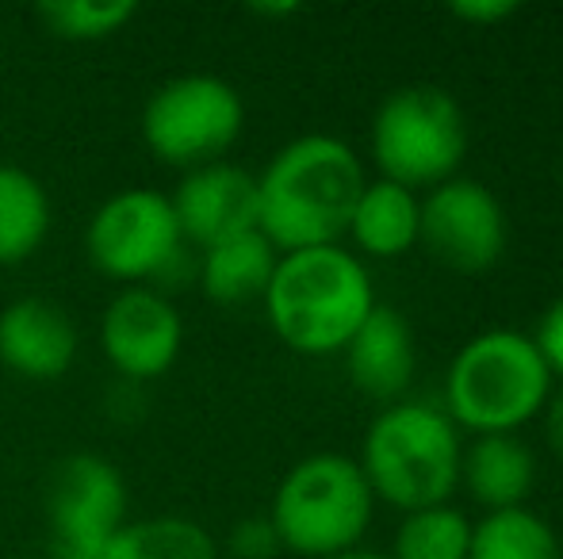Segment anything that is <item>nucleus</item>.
Listing matches in <instances>:
<instances>
[{
    "label": "nucleus",
    "mask_w": 563,
    "mask_h": 559,
    "mask_svg": "<svg viewBox=\"0 0 563 559\" xmlns=\"http://www.w3.org/2000/svg\"><path fill=\"white\" fill-rule=\"evenodd\" d=\"M364 185L368 177L349 142L334 135L291 138L257 172V231L280 254L341 246Z\"/></svg>",
    "instance_id": "obj_1"
},
{
    "label": "nucleus",
    "mask_w": 563,
    "mask_h": 559,
    "mask_svg": "<svg viewBox=\"0 0 563 559\" xmlns=\"http://www.w3.org/2000/svg\"><path fill=\"white\" fill-rule=\"evenodd\" d=\"M261 303L273 334L291 353L330 357L372 314L376 288L349 246H314L280 254Z\"/></svg>",
    "instance_id": "obj_2"
},
{
    "label": "nucleus",
    "mask_w": 563,
    "mask_h": 559,
    "mask_svg": "<svg viewBox=\"0 0 563 559\" xmlns=\"http://www.w3.org/2000/svg\"><path fill=\"white\" fill-rule=\"evenodd\" d=\"M552 372L537 349L533 334L521 329H483L460 345L445 372L449 422L475 437L518 433L541 418L552 399Z\"/></svg>",
    "instance_id": "obj_3"
},
{
    "label": "nucleus",
    "mask_w": 563,
    "mask_h": 559,
    "mask_svg": "<svg viewBox=\"0 0 563 559\" xmlns=\"http://www.w3.org/2000/svg\"><path fill=\"white\" fill-rule=\"evenodd\" d=\"M460 429L441 406L402 399L372 418L356 463L376 502L410 514L449 502L460 487Z\"/></svg>",
    "instance_id": "obj_4"
},
{
    "label": "nucleus",
    "mask_w": 563,
    "mask_h": 559,
    "mask_svg": "<svg viewBox=\"0 0 563 559\" xmlns=\"http://www.w3.org/2000/svg\"><path fill=\"white\" fill-rule=\"evenodd\" d=\"M376 494L361 463L345 452H311L288 468L268 506L284 552L334 559L361 548L372 525Z\"/></svg>",
    "instance_id": "obj_5"
},
{
    "label": "nucleus",
    "mask_w": 563,
    "mask_h": 559,
    "mask_svg": "<svg viewBox=\"0 0 563 559\" xmlns=\"http://www.w3.org/2000/svg\"><path fill=\"white\" fill-rule=\"evenodd\" d=\"M368 149L384 180L418 195L430 192L460 177L467 154L464 108L438 85H402L379 100Z\"/></svg>",
    "instance_id": "obj_6"
},
{
    "label": "nucleus",
    "mask_w": 563,
    "mask_h": 559,
    "mask_svg": "<svg viewBox=\"0 0 563 559\" xmlns=\"http://www.w3.org/2000/svg\"><path fill=\"white\" fill-rule=\"evenodd\" d=\"M85 254L112 283L162 291L188 265V242L169 195L157 188H123L92 211Z\"/></svg>",
    "instance_id": "obj_7"
},
{
    "label": "nucleus",
    "mask_w": 563,
    "mask_h": 559,
    "mask_svg": "<svg viewBox=\"0 0 563 559\" xmlns=\"http://www.w3.org/2000/svg\"><path fill=\"white\" fill-rule=\"evenodd\" d=\"M242 92L216 74H180L157 85L142 108V142L154 161L169 169H200L227 161V149L242 138Z\"/></svg>",
    "instance_id": "obj_8"
},
{
    "label": "nucleus",
    "mask_w": 563,
    "mask_h": 559,
    "mask_svg": "<svg viewBox=\"0 0 563 559\" xmlns=\"http://www.w3.org/2000/svg\"><path fill=\"white\" fill-rule=\"evenodd\" d=\"M126 517V479L108 456L74 452L46 479L51 559H104Z\"/></svg>",
    "instance_id": "obj_9"
},
{
    "label": "nucleus",
    "mask_w": 563,
    "mask_h": 559,
    "mask_svg": "<svg viewBox=\"0 0 563 559\" xmlns=\"http://www.w3.org/2000/svg\"><path fill=\"white\" fill-rule=\"evenodd\" d=\"M506 211L487 185L472 177H452L422 192V238L418 246L464 277L490 272L506 254Z\"/></svg>",
    "instance_id": "obj_10"
},
{
    "label": "nucleus",
    "mask_w": 563,
    "mask_h": 559,
    "mask_svg": "<svg viewBox=\"0 0 563 559\" xmlns=\"http://www.w3.org/2000/svg\"><path fill=\"white\" fill-rule=\"evenodd\" d=\"M100 349L119 380H162L185 349V318L157 288H123L100 318Z\"/></svg>",
    "instance_id": "obj_11"
},
{
    "label": "nucleus",
    "mask_w": 563,
    "mask_h": 559,
    "mask_svg": "<svg viewBox=\"0 0 563 559\" xmlns=\"http://www.w3.org/2000/svg\"><path fill=\"white\" fill-rule=\"evenodd\" d=\"M188 246L208 249L234 234L257 231V177L234 161L188 169L169 195Z\"/></svg>",
    "instance_id": "obj_12"
},
{
    "label": "nucleus",
    "mask_w": 563,
    "mask_h": 559,
    "mask_svg": "<svg viewBox=\"0 0 563 559\" xmlns=\"http://www.w3.org/2000/svg\"><path fill=\"white\" fill-rule=\"evenodd\" d=\"M77 322L46 295H20L0 311V365L31 383H51L74 368Z\"/></svg>",
    "instance_id": "obj_13"
},
{
    "label": "nucleus",
    "mask_w": 563,
    "mask_h": 559,
    "mask_svg": "<svg viewBox=\"0 0 563 559\" xmlns=\"http://www.w3.org/2000/svg\"><path fill=\"white\" fill-rule=\"evenodd\" d=\"M345 372L361 395L376 399L379 406L402 403V395L415 383L418 345L415 329L395 306L376 303L372 314L361 322L345 349Z\"/></svg>",
    "instance_id": "obj_14"
},
{
    "label": "nucleus",
    "mask_w": 563,
    "mask_h": 559,
    "mask_svg": "<svg viewBox=\"0 0 563 559\" xmlns=\"http://www.w3.org/2000/svg\"><path fill=\"white\" fill-rule=\"evenodd\" d=\"M460 487L487 514L518 510L537 487V456L518 433H483L460 452Z\"/></svg>",
    "instance_id": "obj_15"
},
{
    "label": "nucleus",
    "mask_w": 563,
    "mask_h": 559,
    "mask_svg": "<svg viewBox=\"0 0 563 559\" xmlns=\"http://www.w3.org/2000/svg\"><path fill=\"white\" fill-rule=\"evenodd\" d=\"M345 238L353 242V254L361 261L364 257H379V261L407 257L422 238V195L384 177L368 180L353 203Z\"/></svg>",
    "instance_id": "obj_16"
},
{
    "label": "nucleus",
    "mask_w": 563,
    "mask_h": 559,
    "mask_svg": "<svg viewBox=\"0 0 563 559\" xmlns=\"http://www.w3.org/2000/svg\"><path fill=\"white\" fill-rule=\"evenodd\" d=\"M280 261V249L261 231H245L219 246L200 249L196 280L203 295L219 306H242L250 299H265V288L273 280V269Z\"/></svg>",
    "instance_id": "obj_17"
},
{
    "label": "nucleus",
    "mask_w": 563,
    "mask_h": 559,
    "mask_svg": "<svg viewBox=\"0 0 563 559\" xmlns=\"http://www.w3.org/2000/svg\"><path fill=\"white\" fill-rule=\"evenodd\" d=\"M51 195L23 165H0V265H23L51 234Z\"/></svg>",
    "instance_id": "obj_18"
},
{
    "label": "nucleus",
    "mask_w": 563,
    "mask_h": 559,
    "mask_svg": "<svg viewBox=\"0 0 563 559\" xmlns=\"http://www.w3.org/2000/svg\"><path fill=\"white\" fill-rule=\"evenodd\" d=\"M104 559H219V545L192 517L162 514L126 522Z\"/></svg>",
    "instance_id": "obj_19"
},
{
    "label": "nucleus",
    "mask_w": 563,
    "mask_h": 559,
    "mask_svg": "<svg viewBox=\"0 0 563 559\" xmlns=\"http://www.w3.org/2000/svg\"><path fill=\"white\" fill-rule=\"evenodd\" d=\"M467 559H563V552L552 525L529 506H518L472 522Z\"/></svg>",
    "instance_id": "obj_20"
},
{
    "label": "nucleus",
    "mask_w": 563,
    "mask_h": 559,
    "mask_svg": "<svg viewBox=\"0 0 563 559\" xmlns=\"http://www.w3.org/2000/svg\"><path fill=\"white\" fill-rule=\"evenodd\" d=\"M472 522L452 502L402 514L395 529L391 559H467Z\"/></svg>",
    "instance_id": "obj_21"
},
{
    "label": "nucleus",
    "mask_w": 563,
    "mask_h": 559,
    "mask_svg": "<svg viewBox=\"0 0 563 559\" xmlns=\"http://www.w3.org/2000/svg\"><path fill=\"white\" fill-rule=\"evenodd\" d=\"M134 12H139V4H131V0H46L35 8L38 23L69 43L112 38L134 20Z\"/></svg>",
    "instance_id": "obj_22"
},
{
    "label": "nucleus",
    "mask_w": 563,
    "mask_h": 559,
    "mask_svg": "<svg viewBox=\"0 0 563 559\" xmlns=\"http://www.w3.org/2000/svg\"><path fill=\"white\" fill-rule=\"evenodd\" d=\"M227 552L234 559H276L284 548H280V537H276L273 522H268V514H261V517H242V522L230 529Z\"/></svg>",
    "instance_id": "obj_23"
},
{
    "label": "nucleus",
    "mask_w": 563,
    "mask_h": 559,
    "mask_svg": "<svg viewBox=\"0 0 563 559\" xmlns=\"http://www.w3.org/2000/svg\"><path fill=\"white\" fill-rule=\"evenodd\" d=\"M533 342H537V349H541L544 365H549L552 380H563V295L541 314Z\"/></svg>",
    "instance_id": "obj_24"
},
{
    "label": "nucleus",
    "mask_w": 563,
    "mask_h": 559,
    "mask_svg": "<svg viewBox=\"0 0 563 559\" xmlns=\"http://www.w3.org/2000/svg\"><path fill=\"white\" fill-rule=\"evenodd\" d=\"M518 12V4H510V0H460V4L449 8V15H456V20H464L467 27H498L503 20H510V15Z\"/></svg>",
    "instance_id": "obj_25"
},
{
    "label": "nucleus",
    "mask_w": 563,
    "mask_h": 559,
    "mask_svg": "<svg viewBox=\"0 0 563 559\" xmlns=\"http://www.w3.org/2000/svg\"><path fill=\"white\" fill-rule=\"evenodd\" d=\"M541 418H544V440H549L552 456L563 463V391H552Z\"/></svg>",
    "instance_id": "obj_26"
},
{
    "label": "nucleus",
    "mask_w": 563,
    "mask_h": 559,
    "mask_svg": "<svg viewBox=\"0 0 563 559\" xmlns=\"http://www.w3.org/2000/svg\"><path fill=\"white\" fill-rule=\"evenodd\" d=\"M250 12H257V15H291V12H299L296 4H253Z\"/></svg>",
    "instance_id": "obj_27"
},
{
    "label": "nucleus",
    "mask_w": 563,
    "mask_h": 559,
    "mask_svg": "<svg viewBox=\"0 0 563 559\" xmlns=\"http://www.w3.org/2000/svg\"><path fill=\"white\" fill-rule=\"evenodd\" d=\"M334 559H391V556H384V552H368V548H353V552L334 556Z\"/></svg>",
    "instance_id": "obj_28"
},
{
    "label": "nucleus",
    "mask_w": 563,
    "mask_h": 559,
    "mask_svg": "<svg viewBox=\"0 0 563 559\" xmlns=\"http://www.w3.org/2000/svg\"><path fill=\"white\" fill-rule=\"evenodd\" d=\"M560 185H563V165H560Z\"/></svg>",
    "instance_id": "obj_29"
}]
</instances>
